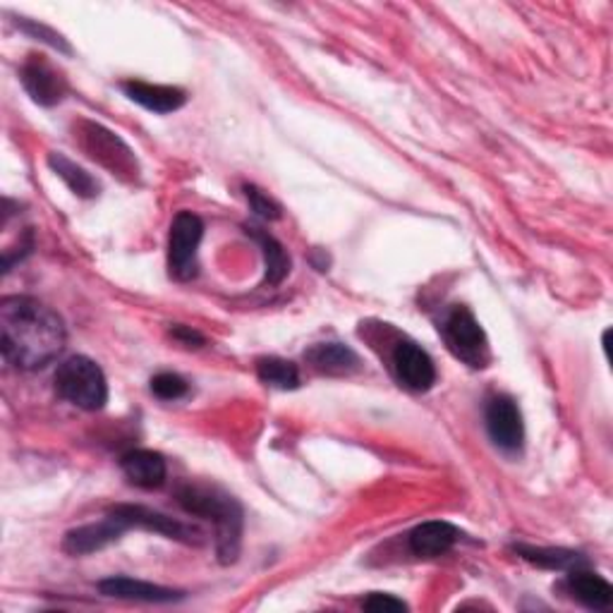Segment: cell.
I'll use <instances>...</instances> for the list:
<instances>
[{
	"instance_id": "obj_22",
	"label": "cell",
	"mask_w": 613,
	"mask_h": 613,
	"mask_svg": "<svg viewBox=\"0 0 613 613\" xmlns=\"http://www.w3.org/2000/svg\"><path fill=\"white\" fill-rule=\"evenodd\" d=\"M188 390L190 384L173 372H161L151 379V394L161 400H178L182 396H188Z\"/></svg>"
},
{
	"instance_id": "obj_2",
	"label": "cell",
	"mask_w": 613,
	"mask_h": 613,
	"mask_svg": "<svg viewBox=\"0 0 613 613\" xmlns=\"http://www.w3.org/2000/svg\"><path fill=\"white\" fill-rule=\"evenodd\" d=\"M178 503L190 515L212 520L216 530V552L220 564H235L242 546L245 513L240 501L220 487L182 485L178 489Z\"/></svg>"
},
{
	"instance_id": "obj_11",
	"label": "cell",
	"mask_w": 613,
	"mask_h": 613,
	"mask_svg": "<svg viewBox=\"0 0 613 613\" xmlns=\"http://www.w3.org/2000/svg\"><path fill=\"white\" fill-rule=\"evenodd\" d=\"M125 97L129 101L139 103L141 109H147L151 113H175L188 103V94L180 87H171V84H151V82H141V80H129L123 84Z\"/></svg>"
},
{
	"instance_id": "obj_1",
	"label": "cell",
	"mask_w": 613,
	"mask_h": 613,
	"mask_svg": "<svg viewBox=\"0 0 613 613\" xmlns=\"http://www.w3.org/2000/svg\"><path fill=\"white\" fill-rule=\"evenodd\" d=\"M68 341L58 311L27 295L0 299V348L12 367L34 372L54 362Z\"/></svg>"
},
{
	"instance_id": "obj_21",
	"label": "cell",
	"mask_w": 613,
	"mask_h": 613,
	"mask_svg": "<svg viewBox=\"0 0 613 613\" xmlns=\"http://www.w3.org/2000/svg\"><path fill=\"white\" fill-rule=\"evenodd\" d=\"M257 376L259 382L279 388V390H293L299 386V370L297 364L283 357H262L257 360Z\"/></svg>"
},
{
	"instance_id": "obj_15",
	"label": "cell",
	"mask_w": 613,
	"mask_h": 613,
	"mask_svg": "<svg viewBox=\"0 0 613 613\" xmlns=\"http://www.w3.org/2000/svg\"><path fill=\"white\" fill-rule=\"evenodd\" d=\"M311 370L323 376H350L360 370L357 352L343 343H317L305 352Z\"/></svg>"
},
{
	"instance_id": "obj_19",
	"label": "cell",
	"mask_w": 613,
	"mask_h": 613,
	"mask_svg": "<svg viewBox=\"0 0 613 613\" xmlns=\"http://www.w3.org/2000/svg\"><path fill=\"white\" fill-rule=\"evenodd\" d=\"M513 552L523 560H527V564L546 568V570H566L568 572L572 568L590 566L582 554L570 552V549H542V546L515 544Z\"/></svg>"
},
{
	"instance_id": "obj_13",
	"label": "cell",
	"mask_w": 613,
	"mask_h": 613,
	"mask_svg": "<svg viewBox=\"0 0 613 613\" xmlns=\"http://www.w3.org/2000/svg\"><path fill=\"white\" fill-rule=\"evenodd\" d=\"M121 467L129 485H135L139 489H159L166 485L168 467L163 455L156 451H147V449L129 451L121 458Z\"/></svg>"
},
{
	"instance_id": "obj_10",
	"label": "cell",
	"mask_w": 613,
	"mask_h": 613,
	"mask_svg": "<svg viewBox=\"0 0 613 613\" xmlns=\"http://www.w3.org/2000/svg\"><path fill=\"white\" fill-rule=\"evenodd\" d=\"M22 84L38 106H58L68 97V80L44 56H30L22 68Z\"/></svg>"
},
{
	"instance_id": "obj_24",
	"label": "cell",
	"mask_w": 613,
	"mask_h": 613,
	"mask_svg": "<svg viewBox=\"0 0 613 613\" xmlns=\"http://www.w3.org/2000/svg\"><path fill=\"white\" fill-rule=\"evenodd\" d=\"M18 24H20V30H22L24 34L34 36L36 42H44V44H48V46H54V48L63 50V54H70V46L65 44V38H63L60 34H56L50 27H44V24H38V22H34V20H20Z\"/></svg>"
},
{
	"instance_id": "obj_23",
	"label": "cell",
	"mask_w": 613,
	"mask_h": 613,
	"mask_svg": "<svg viewBox=\"0 0 613 613\" xmlns=\"http://www.w3.org/2000/svg\"><path fill=\"white\" fill-rule=\"evenodd\" d=\"M245 197H247V202H250V208L259 218H264V220H279L281 218V206L259 188L247 185Z\"/></svg>"
},
{
	"instance_id": "obj_5",
	"label": "cell",
	"mask_w": 613,
	"mask_h": 613,
	"mask_svg": "<svg viewBox=\"0 0 613 613\" xmlns=\"http://www.w3.org/2000/svg\"><path fill=\"white\" fill-rule=\"evenodd\" d=\"M204 224L197 214L180 212L168 235V269L175 281H192L200 273V245Z\"/></svg>"
},
{
	"instance_id": "obj_8",
	"label": "cell",
	"mask_w": 613,
	"mask_h": 613,
	"mask_svg": "<svg viewBox=\"0 0 613 613\" xmlns=\"http://www.w3.org/2000/svg\"><path fill=\"white\" fill-rule=\"evenodd\" d=\"M485 424H487V434L497 449L506 453H515L523 449L525 443L523 412H520L518 402L511 396L489 398L485 410Z\"/></svg>"
},
{
	"instance_id": "obj_20",
	"label": "cell",
	"mask_w": 613,
	"mask_h": 613,
	"mask_svg": "<svg viewBox=\"0 0 613 613\" xmlns=\"http://www.w3.org/2000/svg\"><path fill=\"white\" fill-rule=\"evenodd\" d=\"M48 166L50 171H54L60 180H65V185H68L77 197H84L91 200L99 194V182L91 178L82 166H77L75 161H70L65 154H48Z\"/></svg>"
},
{
	"instance_id": "obj_25",
	"label": "cell",
	"mask_w": 613,
	"mask_h": 613,
	"mask_svg": "<svg viewBox=\"0 0 613 613\" xmlns=\"http://www.w3.org/2000/svg\"><path fill=\"white\" fill-rule=\"evenodd\" d=\"M362 606L367 611H408V604L402 602V599L394 597V594H382V592H374L367 599H364Z\"/></svg>"
},
{
	"instance_id": "obj_3",
	"label": "cell",
	"mask_w": 613,
	"mask_h": 613,
	"mask_svg": "<svg viewBox=\"0 0 613 613\" xmlns=\"http://www.w3.org/2000/svg\"><path fill=\"white\" fill-rule=\"evenodd\" d=\"M54 382L58 396L80 410L97 412L109 402L106 374L94 360L84 355H72L65 360Z\"/></svg>"
},
{
	"instance_id": "obj_14",
	"label": "cell",
	"mask_w": 613,
	"mask_h": 613,
	"mask_svg": "<svg viewBox=\"0 0 613 613\" xmlns=\"http://www.w3.org/2000/svg\"><path fill=\"white\" fill-rule=\"evenodd\" d=\"M461 540V530L446 523V520H432V523L417 525L410 537V552L420 558H436L441 554L451 552L455 542Z\"/></svg>"
},
{
	"instance_id": "obj_9",
	"label": "cell",
	"mask_w": 613,
	"mask_h": 613,
	"mask_svg": "<svg viewBox=\"0 0 613 613\" xmlns=\"http://www.w3.org/2000/svg\"><path fill=\"white\" fill-rule=\"evenodd\" d=\"M394 372L400 386H406L415 394H427L436 384V364L429 357V352L415 341H398L394 348Z\"/></svg>"
},
{
	"instance_id": "obj_12",
	"label": "cell",
	"mask_w": 613,
	"mask_h": 613,
	"mask_svg": "<svg viewBox=\"0 0 613 613\" xmlns=\"http://www.w3.org/2000/svg\"><path fill=\"white\" fill-rule=\"evenodd\" d=\"M99 592L106 597H115V599H129V602H149V604H168V602H178V599L185 597V592L171 590V587L141 582V580L123 578V576L101 580Z\"/></svg>"
},
{
	"instance_id": "obj_6",
	"label": "cell",
	"mask_w": 613,
	"mask_h": 613,
	"mask_svg": "<svg viewBox=\"0 0 613 613\" xmlns=\"http://www.w3.org/2000/svg\"><path fill=\"white\" fill-rule=\"evenodd\" d=\"M113 523L123 530V534L127 530H147V532H156V534H163L168 540H178V542H185V544H202L204 534L200 527L194 525H185L180 523V520L168 518L159 511H151V508L145 506H133V503H123V506H115L106 513Z\"/></svg>"
},
{
	"instance_id": "obj_17",
	"label": "cell",
	"mask_w": 613,
	"mask_h": 613,
	"mask_svg": "<svg viewBox=\"0 0 613 613\" xmlns=\"http://www.w3.org/2000/svg\"><path fill=\"white\" fill-rule=\"evenodd\" d=\"M121 537H123V532L117 530L113 520L106 515V518L101 520V523L77 527V530L65 534L63 549L68 552V554H72V556H87V554L101 552L103 546H109V544L117 542Z\"/></svg>"
},
{
	"instance_id": "obj_4",
	"label": "cell",
	"mask_w": 613,
	"mask_h": 613,
	"mask_svg": "<svg viewBox=\"0 0 613 613\" xmlns=\"http://www.w3.org/2000/svg\"><path fill=\"white\" fill-rule=\"evenodd\" d=\"M443 343L455 360L467 364L469 370H487L491 362L489 338L477 317L465 305H455L441 323Z\"/></svg>"
},
{
	"instance_id": "obj_16",
	"label": "cell",
	"mask_w": 613,
	"mask_h": 613,
	"mask_svg": "<svg viewBox=\"0 0 613 613\" xmlns=\"http://www.w3.org/2000/svg\"><path fill=\"white\" fill-rule=\"evenodd\" d=\"M568 590L580 604L594 611H606L613 602V587L587 566L568 570Z\"/></svg>"
},
{
	"instance_id": "obj_26",
	"label": "cell",
	"mask_w": 613,
	"mask_h": 613,
	"mask_svg": "<svg viewBox=\"0 0 613 613\" xmlns=\"http://www.w3.org/2000/svg\"><path fill=\"white\" fill-rule=\"evenodd\" d=\"M171 336L175 338V341H180L182 345H188V348H202L206 343L200 331H194V329H190V326H182V323L173 326Z\"/></svg>"
},
{
	"instance_id": "obj_18",
	"label": "cell",
	"mask_w": 613,
	"mask_h": 613,
	"mask_svg": "<svg viewBox=\"0 0 613 613\" xmlns=\"http://www.w3.org/2000/svg\"><path fill=\"white\" fill-rule=\"evenodd\" d=\"M245 232L262 247V257H264V266H266V276L264 283L266 285H281L285 281V276L291 273V257L285 252V247L273 238L269 230H262L257 226H245Z\"/></svg>"
},
{
	"instance_id": "obj_7",
	"label": "cell",
	"mask_w": 613,
	"mask_h": 613,
	"mask_svg": "<svg viewBox=\"0 0 613 613\" xmlns=\"http://www.w3.org/2000/svg\"><path fill=\"white\" fill-rule=\"evenodd\" d=\"M80 139H82V149L91 156V159L101 163L103 168H109L111 173H117L123 178L137 175L135 154L129 151L125 141L115 133H111L109 127H103L99 123H82Z\"/></svg>"
}]
</instances>
